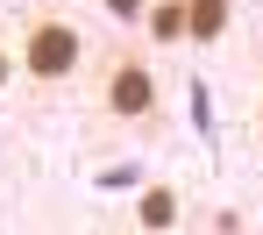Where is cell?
Wrapping results in <instances>:
<instances>
[{
    "mask_svg": "<svg viewBox=\"0 0 263 235\" xmlns=\"http://www.w3.org/2000/svg\"><path fill=\"white\" fill-rule=\"evenodd\" d=\"M256 129H263V93H256Z\"/></svg>",
    "mask_w": 263,
    "mask_h": 235,
    "instance_id": "obj_8",
    "label": "cell"
},
{
    "mask_svg": "<svg viewBox=\"0 0 263 235\" xmlns=\"http://www.w3.org/2000/svg\"><path fill=\"white\" fill-rule=\"evenodd\" d=\"M100 107L114 121H149L157 114V71H149V57H114L107 86H100Z\"/></svg>",
    "mask_w": 263,
    "mask_h": 235,
    "instance_id": "obj_2",
    "label": "cell"
},
{
    "mask_svg": "<svg viewBox=\"0 0 263 235\" xmlns=\"http://www.w3.org/2000/svg\"><path fill=\"white\" fill-rule=\"evenodd\" d=\"M149 43H185V0H157L149 7Z\"/></svg>",
    "mask_w": 263,
    "mask_h": 235,
    "instance_id": "obj_4",
    "label": "cell"
},
{
    "mask_svg": "<svg viewBox=\"0 0 263 235\" xmlns=\"http://www.w3.org/2000/svg\"><path fill=\"white\" fill-rule=\"evenodd\" d=\"M235 22V0H185V43H220Z\"/></svg>",
    "mask_w": 263,
    "mask_h": 235,
    "instance_id": "obj_3",
    "label": "cell"
},
{
    "mask_svg": "<svg viewBox=\"0 0 263 235\" xmlns=\"http://www.w3.org/2000/svg\"><path fill=\"white\" fill-rule=\"evenodd\" d=\"M107 7H114V14H142V0H107Z\"/></svg>",
    "mask_w": 263,
    "mask_h": 235,
    "instance_id": "obj_7",
    "label": "cell"
},
{
    "mask_svg": "<svg viewBox=\"0 0 263 235\" xmlns=\"http://www.w3.org/2000/svg\"><path fill=\"white\" fill-rule=\"evenodd\" d=\"M178 221V192L171 186H149L142 192V228H171Z\"/></svg>",
    "mask_w": 263,
    "mask_h": 235,
    "instance_id": "obj_5",
    "label": "cell"
},
{
    "mask_svg": "<svg viewBox=\"0 0 263 235\" xmlns=\"http://www.w3.org/2000/svg\"><path fill=\"white\" fill-rule=\"evenodd\" d=\"M14 64H22L36 86H57V79H71V71L86 64V36H79L71 22H57V14H36V22L22 29V43H14Z\"/></svg>",
    "mask_w": 263,
    "mask_h": 235,
    "instance_id": "obj_1",
    "label": "cell"
},
{
    "mask_svg": "<svg viewBox=\"0 0 263 235\" xmlns=\"http://www.w3.org/2000/svg\"><path fill=\"white\" fill-rule=\"evenodd\" d=\"M7 79H14V50L0 43V86H7Z\"/></svg>",
    "mask_w": 263,
    "mask_h": 235,
    "instance_id": "obj_6",
    "label": "cell"
}]
</instances>
